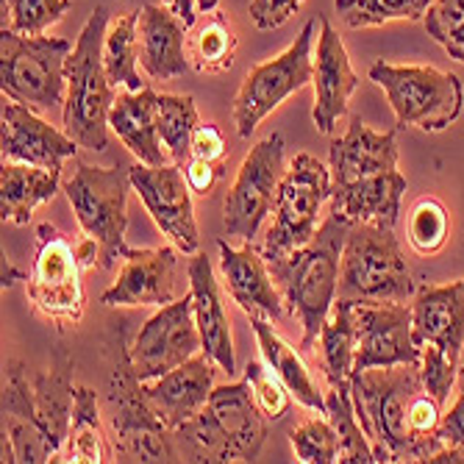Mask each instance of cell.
Listing matches in <instances>:
<instances>
[{
  "mask_svg": "<svg viewBox=\"0 0 464 464\" xmlns=\"http://www.w3.org/2000/svg\"><path fill=\"white\" fill-rule=\"evenodd\" d=\"M0 284H4V289H9V286H14L17 281H28V276L25 273H20L14 265H12V259H4V265H0Z\"/></svg>",
  "mask_w": 464,
  "mask_h": 464,
  "instance_id": "f907efd6",
  "label": "cell"
},
{
  "mask_svg": "<svg viewBox=\"0 0 464 464\" xmlns=\"http://www.w3.org/2000/svg\"><path fill=\"white\" fill-rule=\"evenodd\" d=\"M245 382L253 390V401L262 409V414L267 420H281L289 411L292 403V392L289 387L276 375V370L270 364L262 362H247L245 367Z\"/></svg>",
  "mask_w": 464,
  "mask_h": 464,
  "instance_id": "60d3db41",
  "label": "cell"
},
{
  "mask_svg": "<svg viewBox=\"0 0 464 464\" xmlns=\"http://www.w3.org/2000/svg\"><path fill=\"white\" fill-rule=\"evenodd\" d=\"M459 362H453L448 353H442L437 345H423V356H420V378H423V390L437 398L442 406L456 387Z\"/></svg>",
  "mask_w": 464,
  "mask_h": 464,
  "instance_id": "b9f144b4",
  "label": "cell"
},
{
  "mask_svg": "<svg viewBox=\"0 0 464 464\" xmlns=\"http://www.w3.org/2000/svg\"><path fill=\"white\" fill-rule=\"evenodd\" d=\"M306 0H253L250 4V20L259 31L281 28L292 14H298V9Z\"/></svg>",
  "mask_w": 464,
  "mask_h": 464,
  "instance_id": "ee69618b",
  "label": "cell"
},
{
  "mask_svg": "<svg viewBox=\"0 0 464 464\" xmlns=\"http://www.w3.org/2000/svg\"><path fill=\"white\" fill-rule=\"evenodd\" d=\"M456 387H459V392H464V345H461V353H459V375H456Z\"/></svg>",
  "mask_w": 464,
  "mask_h": 464,
  "instance_id": "816d5d0a",
  "label": "cell"
},
{
  "mask_svg": "<svg viewBox=\"0 0 464 464\" xmlns=\"http://www.w3.org/2000/svg\"><path fill=\"white\" fill-rule=\"evenodd\" d=\"M129 176L134 189L140 192L145 208L150 212L153 223L161 228L164 237L181 253H198V226H195V212H192V189L184 179V170L179 164H131Z\"/></svg>",
  "mask_w": 464,
  "mask_h": 464,
  "instance_id": "e0dca14e",
  "label": "cell"
},
{
  "mask_svg": "<svg viewBox=\"0 0 464 464\" xmlns=\"http://www.w3.org/2000/svg\"><path fill=\"white\" fill-rule=\"evenodd\" d=\"M109 125L114 134L122 140V145L129 148L137 161L161 167L170 161L161 137H159V125H156V92L150 87L140 92H117L111 111H109Z\"/></svg>",
  "mask_w": 464,
  "mask_h": 464,
  "instance_id": "4316f807",
  "label": "cell"
},
{
  "mask_svg": "<svg viewBox=\"0 0 464 464\" xmlns=\"http://www.w3.org/2000/svg\"><path fill=\"white\" fill-rule=\"evenodd\" d=\"M450 218L440 198H420L409 212V245L417 256H434L448 242Z\"/></svg>",
  "mask_w": 464,
  "mask_h": 464,
  "instance_id": "8d00e7d4",
  "label": "cell"
},
{
  "mask_svg": "<svg viewBox=\"0 0 464 464\" xmlns=\"http://www.w3.org/2000/svg\"><path fill=\"white\" fill-rule=\"evenodd\" d=\"M414 295L395 228L353 223L343 247V267L336 298L345 301H401Z\"/></svg>",
  "mask_w": 464,
  "mask_h": 464,
  "instance_id": "8992f818",
  "label": "cell"
},
{
  "mask_svg": "<svg viewBox=\"0 0 464 464\" xmlns=\"http://www.w3.org/2000/svg\"><path fill=\"white\" fill-rule=\"evenodd\" d=\"M228 153V145H226V137L218 125L206 122V125H198L195 129V137H192V156L198 159H206V161H223Z\"/></svg>",
  "mask_w": 464,
  "mask_h": 464,
  "instance_id": "f6af8a7d",
  "label": "cell"
},
{
  "mask_svg": "<svg viewBox=\"0 0 464 464\" xmlns=\"http://www.w3.org/2000/svg\"><path fill=\"white\" fill-rule=\"evenodd\" d=\"M218 247H220V273L234 304H239V309L247 317L278 320L284 312V301L273 284L265 253L253 247V239H245L242 247H231L226 237H220Z\"/></svg>",
  "mask_w": 464,
  "mask_h": 464,
  "instance_id": "7402d4cb",
  "label": "cell"
},
{
  "mask_svg": "<svg viewBox=\"0 0 464 464\" xmlns=\"http://www.w3.org/2000/svg\"><path fill=\"white\" fill-rule=\"evenodd\" d=\"M129 167L78 164L72 179L64 181V195L81 231L101 245L98 270H111L125 256V228H129Z\"/></svg>",
  "mask_w": 464,
  "mask_h": 464,
  "instance_id": "52a82bcc",
  "label": "cell"
},
{
  "mask_svg": "<svg viewBox=\"0 0 464 464\" xmlns=\"http://www.w3.org/2000/svg\"><path fill=\"white\" fill-rule=\"evenodd\" d=\"M187 25L167 6H142L140 12V64L153 81H173L189 70Z\"/></svg>",
  "mask_w": 464,
  "mask_h": 464,
  "instance_id": "d4e9b609",
  "label": "cell"
},
{
  "mask_svg": "<svg viewBox=\"0 0 464 464\" xmlns=\"http://www.w3.org/2000/svg\"><path fill=\"white\" fill-rule=\"evenodd\" d=\"M440 423H442V403L437 398H431L426 390H420L414 398H411V406H409V429L414 437H437L440 431Z\"/></svg>",
  "mask_w": 464,
  "mask_h": 464,
  "instance_id": "7bdbcfd3",
  "label": "cell"
},
{
  "mask_svg": "<svg viewBox=\"0 0 464 464\" xmlns=\"http://www.w3.org/2000/svg\"><path fill=\"white\" fill-rule=\"evenodd\" d=\"M81 145L67 134L56 131L42 117H36V109L17 103L4 95V161H25L48 170H62V164L75 156Z\"/></svg>",
  "mask_w": 464,
  "mask_h": 464,
  "instance_id": "ffe728a7",
  "label": "cell"
},
{
  "mask_svg": "<svg viewBox=\"0 0 464 464\" xmlns=\"http://www.w3.org/2000/svg\"><path fill=\"white\" fill-rule=\"evenodd\" d=\"M429 464H464V448H459V445H445V448H440V450L429 459Z\"/></svg>",
  "mask_w": 464,
  "mask_h": 464,
  "instance_id": "c3c4849f",
  "label": "cell"
},
{
  "mask_svg": "<svg viewBox=\"0 0 464 464\" xmlns=\"http://www.w3.org/2000/svg\"><path fill=\"white\" fill-rule=\"evenodd\" d=\"M328 198L331 167L312 153H298L284 173L273 200V226L262 247L267 262L289 256L295 247L306 245L317 234V215Z\"/></svg>",
  "mask_w": 464,
  "mask_h": 464,
  "instance_id": "8fae6325",
  "label": "cell"
},
{
  "mask_svg": "<svg viewBox=\"0 0 464 464\" xmlns=\"http://www.w3.org/2000/svg\"><path fill=\"white\" fill-rule=\"evenodd\" d=\"M181 170H184V179H187V184H189V189L195 195H208L215 189L218 179H220V167L215 161H206V159H198V156H192L181 167Z\"/></svg>",
  "mask_w": 464,
  "mask_h": 464,
  "instance_id": "bcb514c9",
  "label": "cell"
},
{
  "mask_svg": "<svg viewBox=\"0 0 464 464\" xmlns=\"http://www.w3.org/2000/svg\"><path fill=\"white\" fill-rule=\"evenodd\" d=\"M423 23L445 53L464 64V0H434Z\"/></svg>",
  "mask_w": 464,
  "mask_h": 464,
  "instance_id": "ab89813d",
  "label": "cell"
},
{
  "mask_svg": "<svg viewBox=\"0 0 464 464\" xmlns=\"http://www.w3.org/2000/svg\"><path fill=\"white\" fill-rule=\"evenodd\" d=\"M423 390L420 364L367 367L351 372L356 417L372 442L375 461H429L445 442L414 437L409 429L411 398Z\"/></svg>",
  "mask_w": 464,
  "mask_h": 464,
  "instance_id": "3957f363",
  "label": "cell"
},
{
  "mask_svg": "<svg viewBox=\"0 0 464 464\" xmlns=\"http://www.w3.org/2000/svg\"><path fill=\"white\" fill-rule=\"evenodd\" d=\"M111 456H114V445L103 434L95 390L75 387L72 423H70V437H67V461L101 464V461H109Z\"/></svg>",
  "mask_w": 464,
  "mask_h": 464,
  "instance_id": "4dcf8cb0",
  "label": "cell"
},
{
  "mask_svg": "<svg viewBox=\"0 0 464 464\" xmlns=\"http://www.w3.org/2000/svg\"><path fill=\"white\" fill-rule=\"evenodd\" d=\"M189 292H192V312L195 323L200 331L203 353L215 359L220 370L228 375L237 372V359H234V343H231V325L223 304V292L215 278L212 262L206 253H192L189 259Z\"/></svg>",
  "mask_w": 464,
  "mask_h": 464,
  "instance_id": "cb8c5ba5",
  "label": "cell"
},
{
  "mask_svg": "<svg viewBox=\"0 0 464 464\" xmlns=\"http://www.w3.org/2000/svg\"><path fill=\"white\" fill-rule=\"evenodd\" d=\"M325 414L331 420V426L336 429V434H340V461H345V464H372L375 461L372 442L367 440L359 417H356L351 384L331 387V392L325 395Z\"/></svg>",
  "mask_w": 464,
  "mask_h": 464,
  "instance_id": "836d02e7",
  "label": "cell"
},
{
  "mask_svg": "<svg viewBox=\"0 0 464 464\" xmlns=\"http://www.w3.org/2000/svg\"><path fill=\"white\" fill-rule=\"evenodd\" d=\"M70 39L23 36L4 25L0 31V87L4 95L31 109H53L67 98Z\"/></svg>",
  "mask_w": 464,
  "mask_h": 464,
  "instance_id": "ba28073f",
  "label": "cell"
},
{
  "mask_svg": "<svg viewBox=\"0 0 464 464\" xmlns=\"http://www.w3.org/2000/svg\"><path fill=\"white\" fill-rule=\"evenodd\" d=\"M320 20V36H317V56H314V109L312 120L320 134H331L334 125L348 111L351 95L359 87V75L351 67L348 51L343 45V36L328 23V17Z\"/></svg>",
  "mask_w": 464,
  "mask_h": 464,
  "instance_id": "d6986e66",
  "label": "cell"
},
{
  "mask_svg": "<svg viewBox=\"0 0 464 464\" xmlns=\"http://www.w3.org/2000/svg\"><path fill=\"white\" fill-rule=\"evenodd\" d=\"M323 370L331 387L351 384V372L356 362V325H353V301L336 298L325 325L320 331Z\"/></svg>",
  "mask_w": 464,
  "mask_h": 464,
  "instance_id": "f546056e",
  "label": "cell"
},
{
  "mask_svg": "<svg viewBox=\"0 0 464 464\" xmlns=\"http://www.w3.org/2000/svg\"><path fill=\"white\" fill-rule=\"evenodd\" d=\"M109 28V12L98 6L87 25L81 28L72 53L67 56V98H64V131L90 150L109 145V111L114 103V87L103 64V39Z\"/></svg>",
  "mask_w": 464,
  "mask_h": 464,
  "instance_id": "5b68a950",
  "label": "cell"
},
{
  "mask_svg": "<svg viewBox=\"0 0 464 464\" xmlns=\"http://www.w3.org/2000/svg\"><path fill=\"white\" fill-rule=\"evenodd\" d=\"M218 6H220V0H198V9L206 14V12H218Z\"/></svg>",
  "mask_w": 464,
  "mask_h": 464,
  "instance_id": "f5cc1de1",
  "label": "cell"
},
{
  "mask_svg": "<svg viewBox=\"0 0 464 464\" xmlns=\"http://www.w3.org/2000/svg\"><path fill=\"white\" fill-rule=\"evenodd\" d=\"M431 0H334L336 14L348 28H372L392 20H423Z\"/></svg>",
  "mask_w": 464,
  "mask_h": 464,
  "instance_id": "d590c367",
  "label": "cell"
},
{
  "mask_svg": "<svg viewBox=\"0 0 464 464\" xmlns=\"http://www.w3.org/2000/svg\"><path fill=\"white\" fill-rule=\"evenodd\" d=\"M351 220L340 212H331L317 234L295 247L289 256H281L270 265L273 281L281 286L284 304L289 306L292 317H298L304 336L301 348L309 351L325 325V317L336 301V286H340V267H343V247L351 231Z\"/></svg>",
  "mask_w": 464,
  "mask_h": 464,
  "instance_id": "277c9868",
  "label": "cell"
},
{
  "mask_svg": "<svg viewBox=\"0 0 464 464\" xmlns=\"http://www.w3.org/2000/svg\"><path fill=\"white\" fill-rule=\"evenodd\" d=\"M284 173L286 164L281 134H270L250 148L223 203V223L228 237L253 239L259 234L262 223L273 212V200Z\"/></svg>",
  "mask_w": 464,
  "mask_h": 464,
  "instance_id": "5bb4252c",
  "label": "cell"
},
{
  "mask_svg": "<svg viewBox=\"0 0 464 464\" xmlns=\"http://www.w3.org/2000/svg\"><path fill=\"white\" fill-rule=\"evenodd\" d=\"M414 343L437 345L459 362L464 345V278L442 286H423L411 301Z\"/></svg>",
  "mask_w": 464,
  "mask_h": 464,
  "instance_id": "603a6c76",
  "label": "cell"
},
{
  "mask_svg": "<svg viewBox=\"0 0 464 464\" xmlns=\"http://www.w3.org/2000/svg\"><path fill=\"white\" fill-rule=\"evenodd\" d=\"M370 81L384 90L398 129L420 131H445L459 120L464 106V87L456 72H442L437 67H414V64H387L375 62L370 67Z\"/></svg>",
  "mask_w": 464,
  "mask_h": 464,
  "instance_id": "9c48e42d",
  "label": "cell"
},
{
  "mask_svg": "<svg viewBox=\"0 0 464 464\" xmlns=\"http://www.w3.org/2000/svg\"><path fill=\"white\" fill-rule=\"evenodd\" d=\"M208 409L215 411L220 426L226 429L234 450V461H256L262 453V445L270 431V420L262 414V409L253 401V390L247 382L215 387L208 395Z\"/></svg>",
  "mask_w": 464,
  "mask_h": 464,
  "instance_id": "484cf974",
  "label": "cell"
},
{
  "mask_svg": "<svg viewBox=\"0 0 464 464\" xmlns=\"http://www.w3.org/2000/svg\"><path fill=\"white\" fill-rule=\"evenodd\" d=\"M70 362L62 359L48 372H28L23 362L6 364L4 378V431L17 461H59L70 437L75 384Z\"/></svg>",
  "mask_w": 464,
  "mask_h": 464,
  "instance_id": "7a4b0ae2",
  "label": "cell"
},
{
  "mask_svg": "<svg viewBox=\"0 0 464 464\" xmlns=\"http://www.w3.org/2000/svg\"><path fill=\"white\" fill-rule=\"evenodd\" d=\"M140 12L122 14L106 31L103 39V64L111 87H125L131 92L145 90L148 83L140 78Z\"/></svg>",
  "mask_w": 464,
  "mask_h": 464,
  "instance_id": "1f68e13d",
  "label": "cell"
},
{
  "mask_svg": "<svg viewBox=\"0 0 464 464\" xmlns=\"http://www.w3.org/2000/svg\"><path fill=\"white\" fill-rule=\"evenodd\" d=\"M437 437H440L445 445H459V448H464V392H459V401L450 406V411L442 414V423H440Z\"/></svg>",
  "mask_w": 464,
  "mask_h": 464,
  "instance_id": "7dc6e473",
  "label": "cell"
},
{
  "mask_svg": "<svg viewBox=\"0 0 464 464\" xmlns=\"http://www.w3.org/2000/svg\"><path fill=\"white\" fill-rule=\"evenodd\" d=\"M164 6H167V9H173V12L184 20L187 28L195 25V6H192V0H164Z\"/></svg>",
  "mask_w": 464,
  "mask_h": 464,
  "instance_id": "681fc988",
  "label": "cell"
},
{
  "mask_svg": "<svg viewBox=\"0 0 464 464\" xmlns=\"http://www.w3.org/2000/svg\"><path fill=\"white\" fill-rule=\"evenodd\" d=\"M156 125L173 164L184 167L192 159V137L200 125L195 98L192 95H156Z\"/></svg>",
  "mask_w": 464,
  "mask_h": 464,
  "instance_id": "d6a6232c",
  "label": "cell"
},
{
  "mask_svg": "<svg viewBox=\"0 0 464 464\" xmlns=\"http://www.w3.org/2000/svg\"><path fill=\"white\" fill-rule=\"evenodd\" d=\"M109 414L117 456L129 461H181L173 431L161 423L145 401L142 378L131 364V351L122 340V331L109 382Z\"/></svg>",
  "mask_w": 464,
  "mask_h": 464,
  "instance_id": "30bf717a",
  "label": "cell"
},
{
  "mask_svg": "<svg viewBox=\"0 0 464 464\" xmlns=\"http://www.w3.org/2000/svg\"><path fill=\"white\" fill-rule=\"evenodd\" d=\"M331 167V212L351 223H375L395 228L406 179L398 170L395 131H372L359 114L343 140L328 153Z\"/></svg>",
  "mask_w": 464,
  "mask_h": 464,
  "instance_id": "6da1fadb",
  "label": "cell"
},
{
  "mask_svg": "<svg viewBox=\"0 0 464 464\" xmlns=\"http://www.w3.org/2000/svg\"><path fill=\"white\" fill-rule=\"evenodd\" d=\"M289 442L295 450V459L304 464H331L340 461V434L331 426V420L312 417L304 420L292 431Z\"/></svg>",
  "mask_w": 464,
  "mask_h": 464,
  "instance_id": "74e56055",
  "label": "cell"
},
{
  "mask_svg": "<svg viewBox=\"0 0 464 464\" xmlns=\"http://www.w3.org/2000/svg\"><path fill=\"white\" fill-rule=\"evenodd\" d=\"M131 351V364L142 382L176 370L203 351L200 331L192 312V292L181 301L159 306V312L140 328Z\"/></svg>",
  "mask_w": 464,
  "mask_h": 464,
  "instance_id": "9a60e30c",
  "label": "cell"
},
{
  "mask_svg": "<svg viewBox=\"0 0 464 464\" xmlns=\"http://www.w3.org/2000/svg\"><path fill=\"white\" fill-rule=\"evenodd\" d=\"M356 362L353 370L420 364L423 348L414 343L411 306L401 301H353Z\"/></svg>",
  "mask_w": 464,
  "mask_h": 464,
  "instance_id": "2e32d148",
  "label": "cell"
},
{
  "mask_svg": "<svg viewBox=\"0 0 464 464\" xmlns=\"http://www.w3.org/2000/svg\"><path fill=\"white\" fill-rule=\"evenodd\" d=\"M317 23L320 20H309L281 56L247 70L242 87L234 98V125L242 140H247L256 131V125L273 109H278L289 95L301 92L306 83H312L314 78L312 45H314Z\"/></svg>",
  "mask_w": 464,
  "mask_h": 464,
  "instance_id": "7c38bea8",
  "label": "cell"
},
{
  "mask_svg": "<svg viewBox=\"0 0 464 464\" xmlns=\"http://www.w3.org/2000/svg\"><path fill=\"white\" fill-rule=\"evenodd\" d=\"M215 359L200 351L176 370L153 378V382H142L145 401L170 431L192 420L208 403V395L215 390Z\"/></svg>",
  "mask_w": 464,
  "mask_h": 464,
  "instance_id": "44dd1931",
  "label": "cell"
},
{
  "mask_svg": "<svg viewBox=\"0 0 464 464\" xmlns=\"http://www.w3.org/2000/svg\"><path fill=\"white\" fill-rule=\"evenodd\" d=\"M70 0H4V14L9 17L12 31L42 36L70 12Z\"/></svg>",
  "mask_w": 464,
  "mask_h": 464,
  "instance_id": "f35d334b",
  "label": "cell"
},
{
  "mask_svg": "<svg viewBox=\"0 0 464 464\" xmlns=\"http://www.w3.org/2000/svg\"><path fill=\"white\" fill-rule=\"evenodd\" d=\"M36 259L25 281V295L34 309L56 323V328L78 325L83 317L81 259L75 245L51 223L36 226Z\"/></svg>",
  "mask_w": 464,
  "mask_h": 464,
  "instance_id": "4fadbf2b",
  "label": "cell"
},
{
  "mask_svg": "<svg viewBox=\"0 0 464 464\" xmlns=\"http://www.w3.org/2000/svg\"><path fill=\"white\" fill-rule=\"evenodd\" d=\"M270 323L273 320L250 317V328H253V334H256L259 348L265 353V362L276 370V375L289 387V392H292L295 401L304 403L312 411H325V398L317 392V387L312 382V375H309L304 359L295 353V348L289 343L281 340L278 331Z\"/></svg>",
  "mask_w": 464,
  "mask_h": 464,
  "instance_id": "f1b7e54d",
  "label": "cell"
},
{
  "mask_svg": "<svg viewBox=\"0 0 464 464\" xmlns=\"http://www.w3.org/2000/svg\"><path fill=\"white\" fill-rule=\"evenodd\" d=\"M189 64L198 72H226L237 56V34L228 17L218 9L189 42Z\"/></svg>",
  "mask_w": 464,
  "mask_h": 464,
  "instance_id": "e575fe53",
  "label": "cell"
},
{
  "mask_svg": "<svg viewBox=\"0 0 464 464\" xmlns=\"http://www.w3.org/2000/svg\"><path fill=\"white\" fill-rule=\"evenodd\" d=\"M117 281L101 295L106 306H167L176 301V247H129Z\"/></svg>",
  "mask_w": 464,
  "mask_h": 464,
  "instance_id": "ac0fdd59",
  "label": "cell"
},
{
  "mask_svg": "<svg viewBox=\"0 0 464 464\" xmlns=\"http://www.w3.org/2000/svg\"><path fill=\"white\" fill-rule=\"evenodd\" d=\"M62 170H48L25 161H4L0 167V215L4 223L28 226L34 208L59 192Z\"/></svg>",
  "mask_w": 464,
  "mask_h": 464,
  "instance_id": "83f0119b",
  "label": "cell"
}]
</instances>
